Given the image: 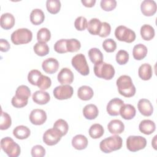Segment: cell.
I'll return each instance as SVG.
<instances>
[{
  "label": "cell",
  "instance_id": "obj_1",
  "mask_svg": "<svg viewBox=\"0 0 157 157\" xmlns=\"http://www.w3.org/2000/svg\"><path fill=\"white\" fill-rule=\"evenodd\" d=\"M117 86L119 93L126 97H132L136 93V88L131 78L126 75H121L117 80Z\"/></svg>",
  "mask_w": 157,
  "mask_h": 157
},
{
  "label": "cell",
  "instance_id": "obj_2",
  "mask_svg": "<svg viewBox=\"0 0 157 157\" xmlns=\"http://www.w3.org/2000/svg\"><path fill=\"white\" fill-rule=\"evenodd\" d=\"M122 144L121 137L118 135H114L101 140L99 147L102 151L109 153L113 151L120 150L122 147Z\"/></svg>",
  "mask_w": 157,
  "mask_h": 157
},
{
  "label": "cell",
  "instance_id": "obj_3",
  "mask_svg": "<svg viewBox=\"0 0 157 157\" xmlns=\"http://www.w3.org/2000/svg\"><path fill=\"white\" fill-rule=\"evenodd\" d=\"M94 72L96 77L105 80H110L115 75V69L113 66L104 61L94 64Z\"/></svg>",
  "mask_w": 157,
  "mask_h": 157
},
{
  "label": "cell",
  "instance_id": "obj_4",
  "mask_svg": "<svg viewBox=\"0 0 157 157\" xmlns=\"http://www.w3.org/2000/svg\"><path fill=\"white\" fill-rule=\"evenodd\" d=\"M1 147L9 157H17L21 152V149L18 144L15 143L9 137H6L1 139Z\"/></svg>",
  "mask_w": 157,
  "mask_h": 157
},
{
  "label": "cell",
  "instance_id": "obj_5",
  "mask_svg": "<svg viewBox=\"0 0 157 157\" xmlns=\"http://www.w3.org/2000/svg\"><path fill=\"white\" fill-rule=\"evenodd\" d=\"M33 38L32 32L27 28H20L11 34V40L15 45L28 44Z\"/></svg>",
  "mask_w": 157,
  "mask_h": 157
},
{
  "label": "cell",
  "instance_id": "obj_6",
  "mask_svg": "<svg viewBox=\"0 0 157 157\" xmlns=\"http://www.w3.org/2000/svg\"><path fill=\"white\" fill-rule=\"evenodd\" d=\"M72 66L81 75L86 76L90 73V69L84 55L79 53L74 56L71 61Z\"/></svg>",
  "mask_w": 157,
  "mask_h": 157
},
{
  "label": "cell",
  "instance_id": "obj_7",
  "mask_svg": "<svg viewBox=\"0 0 157 157\" xmlns=\"http://www.w3.org/2000/svg\"><path fill=\"white\" fill-rule=\"evenodd\" d=\"M115 36L118 40L127 43H131L136 39V33L134 31L123 25L118 26L116 28Z\"/></svg>",
  "mask_w": 157,
  "mask_h": 157
},
{
  "label": "cell",
  "instance_id": "obj_8",
  "mask_svg": "<svg viewBox=\"0 0 157 157\" xmlns=\"http://www.w3.org/2000/svg\"><path fill=\"white\" fill-rule=\"evenodd\" d=\"M147 145L146 139L140 136H130L126 140L127 148L132 152L144 149Z\"/></svg>",
  "mask_w": 157,
  "mask_h": 157
},
{
  "label": "cell",
  "instance_id": "obj_9",
  "mask_svg": "<svg viewBox=\"0 0 157 157\" xmlns=\"http://www.w3.org/2000/svg\"><path fill=\"white\" fill-rule=\"evenodd\" d=\"M53 93L56 99L63 100L71 98L73 94L74 90L69 85H62L55 87Z\"/></svg>",
  "mask_w": 157,
  "mask_h": 157
},
{
  "label": "cell",
  "instance_id": "obj_10",
  "mask_svg": "<svg viewBox=\"0 0 157 157\" xmlns=\"http://www.w3.org/2000/svg\"><path fill=\"white\" fill-rule=\"evenodd\" d=\"M61 137L62 135L53 128L47 129L44 132L43 135V141L46 145L52 146L58 144Z\"/></svg>",
  "mask_w": 157,
  "mask_h": 157
},
{
  "label": "cell",
  "instance_id": "obj_11",
  "mask_svg": "<svg viewBox=\"0 0 157 157\" xmlns=\"http://www.w3.org/2000/svg\"><path fill=\"white\" fill-rule=\"evenodd\" d=\"M47 120V114L42 109H36L33 110L29 115V120L31 123L35 125H41L44 124Z\"/></svg>",
  "mask_w": 157,
  "mask_h": 157
},
{
  "label": "cell",
  "instance_id": "obj_12",
  "mask_svg": "<svg viewBox=\"0 0 157 157\" xmlns=\"http://www.w3.org/2000/svg\"><path fill=\"white\" fill-rule=\"evenodd\" d=\"M124 104L123 100L115 98L111 99L107 105V112L111 116H117L120 114V110Z\"/></svg>",
  "mask_w": 157,
  "mask_h": 157
},
{
  "label": "cell",
  "instance_id": "obj_13",
  "mask_svg": "<svg viewBox=\"0 0 157 157\" xmlns=\"http://www.w3.org/2000/svg\"><path fill=\"white\" fill-rule=\"evenodd\" d=\"M156 3L153 0H144L140 5L141 12L145 16L150 17L156 12Z\"/></svg>",
  "mask_w": 157,
  "mask_h": 157
},
{
  "label": "cell",
  "instance_id": "obj_14",
  "mask_svg": "<svg viewBox=\"0 0 157 157\" xmlns=\"http://www.w3.org/2000/svg\"><path fill=\"white\" fill-rule=\"evenodd\" d=\"M57 78L61 84L69 85L74 80V74L69 68L64 67L59 71Z\"/></svg>",
  "mask_w": 157,
  "mask_h": 157
},
{
  "label": "cell",
  "instance_id": "obj_15",
  "mask_svg": "<svg viewBox=\"0 0 157 157\" xmlns=\"http://www.w3.org/2000/svg\"><path fill=\"white\" fill-rule=\"evenodd\" d=\"M58 61L53 58H49L45 59L42 64L43 70L47 74H54L59 68Z\"/></svg>",
  "mask_w": 157,
  "mask_h": 157
},
{
  "label": "cell",
  "instance_id": "obj_16",
  "mask_svg": "<svg viewBox=\"0 0 157 157\" xmlns=\"http://www.w3.org/2000/svg\"><path fill=\"white\" fill-rule=\"evenodd\" d=\"M137 108L140 113L145 117H149L152 115L153 107L150 101L147 99H141L137 104Z\"/></svg>",
  "mask_w": 157,
  "mask_h": 157
},
{
  "label": "cell",
  "instance_id": "obj_17",
  "mask_svg": "<svg viewBox=\"0 0 157 157\" xmlns=\"http://www.w3.org/2000/svg\"><path fill=\"white\" fill-rule=\"evenodd\" d=\"M32 98L35 103L40 105H44L48 103L50 99L49 94L42 90H38L34 92Z\"/></svg>",
  "mask_w": 157,
  "mask_h": 157
},
{
  "label": "cell",
  "instance_id": "obj_18",
  "mask_svg": "<svg viewBox=\"0 0 157 157\" xmlns=\"http://www.w3.org/2000/svg\"><path fill=\"white\" fill-rule=\"evenodd\" d=\"M107 128L111 134H120L123 132L124 129V125L120 120H113L109 123Z\"/></svg>",
  "mask_w": 157,
  "mask_h": 157
},
{
  "label": "cell",
  "instance_id": "obj_19",
  "mask_svg": "<svg viewBox=\"0 0 157 157\" xmlns=\"http://www.w3.org/2000/svg\"><path fill=\"white\" fill-rule=\"evenodd\" d=\"M139 129L143 134L150 135L155 131L156 125L155 123L150 120H144L140 123Z\"/></svg>",
  "mask_w": 157,
  "mask_h": 157
},
{
  "label": "cell",
  "instance_id": "obj_20",
  "mask_svg": "<svg viewBox=\"0 0 157 157\" xmlns=\"http://www.w3.org/2000/svg\"><path fill=\"white\" fill-rule=\"evenodd\" d=\"M136 113V109L131 104H123L120 110V114L124 120H131L135 117Z\"/></svg>",
  "mask_w": 157,
  "mask_h": 157
},
{
  "label": "cell",
  "instance_id": "obj_21",
  "mask_svg": "<svg viewBox=\"0 0 157 157\" xmlns=\"http://www.w3.org/2000/svg\"><path fill=\"white\" fill-rule=\"evenodd\" d=\"M72 145L76 150H83L88 145V139L83 135H76L72 139Z\"/></svg>",
  "mask_w": 157,
  "mask_h": 157
},
{
  "label": "cell",
  "instance_id": "obj_22",
  "mask_svg": "<svg viewBox=\"0 0 157 157\" xmlns=\"http://www.w3.org/2000/svg\"><path fill=\"white\" fill-rule=\"evenodd\" d=\"M1 26L4 29H9L15 25V18L13 15L10 13H5L1 15Z\"/></svg>",
  "mask_w": 157,
  "mask_h": 157
},
{
  "label": "cell",
  "instance_id": "obj_23",
  "mask_svg": "<svg viewBox=\"0 0 157 157\" xmlns=\"http://www.w3.org/2000/svg\"><path fill=\"white\" fill-rule=\"evenodd\" d=\"M99 113L98 107L92 104H88L83 109V115L85 118L88 120L95 119Z\"/></svg>",
  "mask_w": 157,
  "mask_h": 157
},
{
  "label": "cell",
  "instance_id": "obj_24",
  "mask_svg": "<svg viewBox=\"0 0 157 157\" xmlns=\"http://www.w3.org/2000/svg\"><path fill=\"white\" fill-rule=\"evenodd\" d=\"M138 74L139 77L144 80H150L153 74V71L151 65L148 63H144L142 64L139 68Z\"/></svg>",
  "mask_w": 157,
  "mask_h": 157
},
{
  "label": "cell",
  "instance_id": "obj_25",
  "mask_svg": "<svg viewBox=\"0 0 157 157\" xmlns=\"http://www.w3.org/2000/svg\"><path fill=\"white\" fill-rule=\"evenodd\" d=\"M94 94L93 89L88 86L83 85L80 86L77 91V96L78 98L83 101H88L91 99Z\"/></svg>",
  "mask_w": 157,
  "mask_h": 157
},
{
  "label": "cell",
  "instance_id": "obj_26",
  "mask_svg": "<svg viewBox=\"0 0 157 157\" xmlns=\"http://www.w3.org/2000/svg\"><path fill=\"white\" fill-rule=\"evenodd\" d=\"M147 48L142 44L136 45L132 50V55L135 59L141 60L144 59L147 54Z\"/></svg>",
  "mask_w": 157,
  "mask_h": 157
},
{
  "label": "cell",
  "instance_id": "obj_27",
  "mask_svg": "<svg viewBox=\"0 0 157 157\" xmlns=\"http://www.w3.org/2000/svg\"><path fill=\"white\" fill-rule=\"evenodd\" d=\"M44 13L41 9H33L30 13V21L34 25H40L44 21Z\"/></svg>",
  "mask_w": 157,
  "mask_h": 157
},
{
  "label": "cell",
  "instance_id": "obj_28",
  "mask_svg": "<svg viewBox=\"0 0 157 157\" xmlns=\"http://www.w3.org/2000/svg\"><path fill=\"white\" fill-rule=\"evenodd\" d=\"M30 129L23 125L18 126L13 130V136L18 139H25L30 136Z\"/></svg>",
  "mask_w": 157,
  "mask_h": 157
},
{
  "label": "cell",
  "instance_id": "obj_29",
  "mask_svg": "<svg viewBox=\"0 0 157 157\" xmlns=\"http://www.w3.org/2000/svg\"><path fill=\"white\" fill-rule=\"evenodd\" d=\"M102 22L98 18H91L87 24L88 32L93 35H98L101 28Z\"/></svg>",
  "mask_w": 157,
  "mask_h": 157
},
{
  "label": "cell",
  "instance_id": "obj_30",
  "mask_svg": "<svg viewBox=\"0 0 157 157\" xmlns=\"http://www.w3.org/2000/svg\"><path fill=\"white\" fill-rule=\"evenodd\" d=\"M140 35L145 40H150L155 36V29L149 25H144L140 28Z\"/></svg>",
  "mask_w": 157,
  "mask_h": 157
},
{
  "label": "cell",
  "instance_id": "obj_31",
  "mask_svg": "<svg viewBox=\"0 0 157 157\" xmlns=\"http://www.w3.org/2000/svg\"><path fill=\"white\" fill-rule=\"evenodd\" d=\"M104 130L102 126L96 123L91 126L89 129V135L93 139H99L104 134Z\"/></svg>",
  "mask_w": 157,
  "mask_h": 157
},
{
  "label": "cell",
  "instance_id": "obj_32",
  "mask_svg": "<svg viewBox=\"0 0 157 157\" xmlns=\"http://www.w3.org/2000/svg\"><path fill=\"white\" fill-rule=\"evenodd\" d=\"M88 56L91 61L96 64L103 61V54L97 48H92L88 51Z\"/></svg>",
  "mask_w": 157,
  "mask_h": 157
},
{
  "label": "cell",
  "instance_id": "obj_33",
  "mask_svg": "<svg viewBox=\"0 0 157 157\" xmlns=\"http://www.w3.org/2000/svg\"><path fill=\"white\" fill-rule=\"evenodd\" d=\"M53 128L57 130L62 136H63L67 134L69 129V125L65 120L63 119H58L55 122Z\"/></svg>",
  "mask_w": 157,
  "mask_h": 157
},
{
  "label": "cell",
  "instance_id": "obj_34",
  "mask_svg": "<svg viewBox=\"0 0 157 157\" xmlns=\"http://www.w3.org/2000/svg\"><path fill=\"white\" fill-rule=\"evenodd\" d=\"M15 96L20 99L28 100L31 96V91L27 86L20 85L17 88Z\"/></svg>",
  "mask_w": 157,
  "mask_h": 157
},
{
  "label": "cell",
  "instance_id": "obj_35",
  "mask_svg": "<svg viewBox=\"0 0 157 157\" xmlns=\"http://www.w3.org/2000/svg\"><path fill=\"white\" fill-rule=\"evenodd\" d=\"M33 48L35 53L40 56H45L49 52V47L48 45L44 42H37L34 45Z\"/></svg>",
  "mask_w": 157,
  "mask_h": 157
},
{
  "label": "cell",
  "instance_id": "obj_36",
  "mask_svg": "<svg viewBox=\"0 0 157 157\" xmlns=\"http://www.w3.org/2000/svg\"><path fill=\"white\" fill-rule=\"evenodd\" d=\"M47 10L52 14L59 12L61 8V2L59 0H47L46 2Z\"/></svg>",
  "mask_w": 157,
  "mask_h": 157
},
{
  "label": "cell",
  "instance_id": "obj_37",
  "mask_svg": "<svg viewBox=\"0 0 157 157\" xmlns=\"http://www.w3.org/2000/svg\"><path fill=\"white\" fill-rule=\"evenodd\" d=\"M51 33L49 29L46 28H40L37 33V39L38 42L46 43L50 40Z\"/></svg>",
  "mask_w": 157,
  "mask_h": 157
},
{
  "label": "cell",
  "instance_id": "obj_38",
  "mask_svg": "<svg viewBox=\"0 0 157 157\" xmlns=\"http://www.w3.org/2000/svg\"><path fill=\"white\" fill-rule=\"evenodd\" d=\"M12 124V120L10 115L6 113L1 111V120H0V129L1 130L7 129Z\"/></svg>",
  "mask_w": 157,
  "mask_h": 157
},
{
  "label": "cell",
  "instance_id": "obj_39",
  "mask_svg": "<svg viewBox=\"0 0 157 157\" xmlns=\"http://www.w3.org/2000/svg\"><path fill=\"white\" fill-rule=\"evenodd\" d=\"M42 73L37 70V69H33L31 70L28 75V82L33 85H37V83L42 75Z\"/></svg>",
  "mask_w": 157,
  "mask_h": 157
},
{
  "label": "cell",
  "instance_id": "obj_40",
  "mask_svg": "<svg viewBox=\"0 0 157 157\" xmlns=\"http://www.w3.org/2000/svg\"><path fill=\"white\" fill-rule=\"evenodd\" d=\"M67 50L69 52H75L80 50L81 44L80 41L76 39H67Z\"/></svg>",
  "mask_w": 157,
  "mask_h": 157
},
{
  "label": "cell",
  "instance_id": "obj_41",
  "mask_svg": "<svg viewBox=\"0 0 157 157\" xmlns=\"http://www.w3.org/2000/svg\"><path fill=\"white\" fill-rule=\"evenodd\" d=\"M129 60V54L124 50H119L116 55V61L120 65L125 64Z\"/></svg>",
  "mask_w": 157,
  "mask_h": 157
},
{
  "label": "cell",
  "instance_id": "obj_42",
  "mask_svg": "<svg viewBox=\"0 0 157 157\" xmlns=\"http://www.w3.org/2000/svg\"><path fill=\"white\" fill-rule=\"evenodd\" d=\"M51 85H52L51 79L46 75H42L37 83V86L41 90H47L48 88H50Z\"/></svg>",
  "mask_w": 157,
  "mask_h": 157
},
{
  "label": "cell",
  "instance_id": "obj_43",
  "mask_svg": "<svg viewBox=\"0 0 157 157\" xmlns=\"http://www.w3.org/2000/svg\"><path fill=\"white\" fill-rule=\"evenodd\" d=\"M67 39H60L56 42L54 45V50L59 53H65L67 52Z\"/></svg>",
  "mask_w": 157,
  "mask_h": 157
},
{
  "label": "cell",
  "instance_id": "obj_44",
  "mask_svg": "<svg viewBox=\"0 0 157 157\" xmlns=\"http://www.w3.org/2000/svg\"><path fill=\"white\" fill-rule=\"evenodd\" d=\"M102 47L105 52L111 53L116 50L117 44L112 39H107L103 42Z\"/></svg>",
  "mask_w": 157,
  "mask_h": 157
},
{
  "label": "cell",
  "instance_id": "obj_45",
  "mask_svg": "<svg viewBox=\"0 0 157 157\" xmlns=\"http://www.w3.org/2000/svg\"><path fill=\"white\" fill-rule=\"evenodd\" d=\"M88 21L86 18L80 16L77 17L74 22L75 28L78 31H83L87 27Z\"/></svg>",
  "mask_w": 157,
  "mask_h": 157
},
{
  "label": "cell",
  "instance_id": "obj_46",
  "mask_svg": "<svg viewBox=\"0 0 157 157\" xmlns=\"http://www.w3.org/2000/svg\"><path fill=\"white\" fill-rule=\"evenodd\" d=\"M101 7L105 11H111L117 6L115 0H102L101 1Z\"/></svg>",
  "mask_w": 157,
  "mask_h": 157
},
{
  "label": "cell",
  "instance_id": "obj_47",
  "mask_svg": "<svg viewBox=\"0 0 157 157\" xmlns=\"http://www.w3.org/2000/svg\"><path fill=\"white\" fill-rule=\"evenodd\" d=\"M45 155V150L42 145H36L31 149V155L33 157H42Z\"/></svg>",
  "mask_w": 157,
  "mask_h": 157
},
{
  "label": "cell",
  "instance_id": "obj_48",
  "mask_svg": "<svg viewBox=\"0 0 157 157\" xmlns=\"http://www.w3.org/2000/svg\"><path fill=\"white\" fill-rule=\"evenodd\" d=\"M110 25L107 22H102L101 23V28L98 35L101 37H105L110 34Z\"/></svg>",
  "mask_w": 157,
  "mask_h": 157
},
{
  "label": "cell",
  "instance_id": "obj_49",
  "mask_svg": "<svg viewBox=\"0 0 157 157\" xmlns=\"http://www.w3.org/2000/svg\"><path fill=\"white\" fill-rule=\"evenodd\" d=\"M12 104L13 107L16 108H21L25 106H26L28 104V100L22 99L17 98L15 96H14L12 99Z\"/></svg>",
  "mask_w": 157,
  "mask_h": 157
},
{
  "label": "cell",
  "instance_id": "obj_50",
  "mask_svg": "<svg viewBox=\"0 0 157 157\" xmlns=\"http://www.w3.org/2000/svg\"><path fill=\"white\" fill-rule=\"evenodd\" d=\"M10 45L9 42L4 39H0V50L1 52H6L10 49Z\"/></svg>",
  "mask_w": 157,
  "mask_h": 157
},
{
  "label": "cell",
  "instance_id": "obj_51",
  "mask_svg": "<svg viewBox=\"0 0 157 157\" xmlns=\"http://www.w3.org/2000/svg\"><path fill=\"white\" fill-rule=\"evenodd\" d=\"M81 2L85 7H91L95 4L96 0H82Z\"/></svg>",
  "mask_w": 157,
  "mask_h": 157
},
{
  "label": "cell",
  "instance_id": "obj_52",
  "mask_svg": "<svg viewBox=\"0 0 157 157\" xmlns=\"http://www.w3.org/2000/svg\"><path fill=\"white\" fill-rule=\"evenodd\" d=\"M156 136H155V137H154V138H153V140H152V143H151V144H152V145H153V148L156 150Z\"/></svg>",
  "mask_w": 157,
  "mask_h": 157
}]
</instances>
